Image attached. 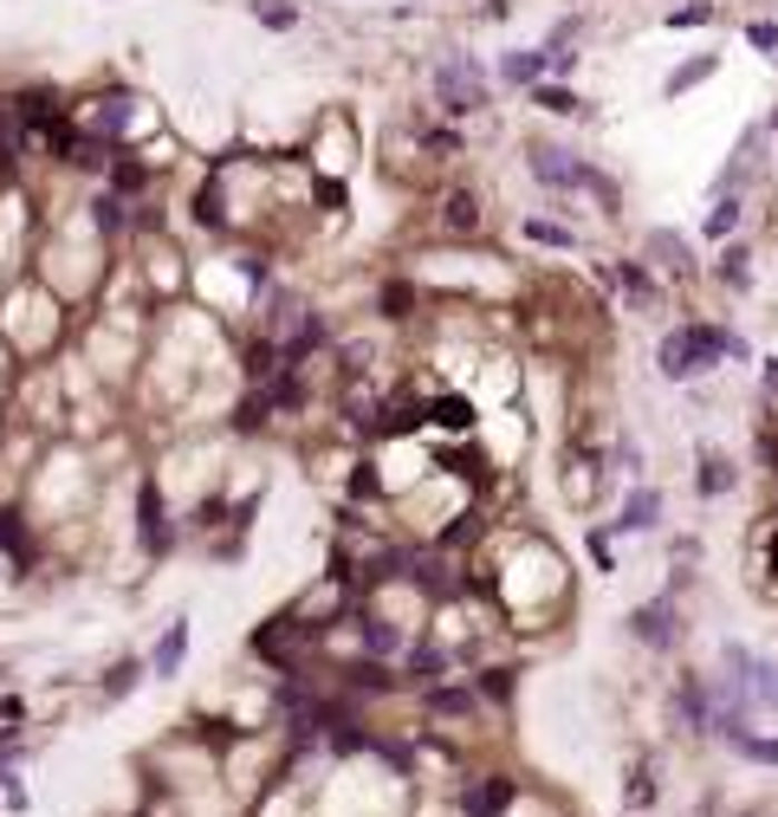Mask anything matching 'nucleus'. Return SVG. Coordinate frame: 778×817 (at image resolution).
<instances>
[{
    "mask_svg": "<svg viewBox=\"0 0 778 817\" xmlns=\"http://www.w3.org/2000/svg\"><path fill=\"white\" fill-rule=\"evenodd\" d=\"M746 357H752V344H746L733 325H720V318H688V325L662 332V344H656V376H662V383H701V376H713L720 364H746Z\"/></svg>",
    "mask_w": 778,
    "mask_h": 817,
    "instance_id": "f257e3e1",
    "label": "nucleus"
},
{
    "mask_svg": "<svg viewBox=\"0 0 778 817\" xmlns=\"http://www.w3.org/2000/svg\"><path fill=\"white\" fill-rule=\"evenodd\" d=\"M429 111L447 117V124H467V117L493 111V72H486V59L474 46H461V39L435 46V59H429Z\"/></svg>",
    "mask_w": 778,
    "mask_h": 817,
    "instance_id": "f03ea898",
    "label": "nucleus"
},
{
    "mask_svg": "<svg viewBox=\"0 0 778 817\" xmlns=\"http://www.w3.org/2000/svg\"><path fill=\"white\" fill-rule=\"evenodd\" d=\"M591 163H597V156H584V149L564 144V137H525V176L552 195L564 222L578 215L571 201H584V176H591Z\"/></svg>",
    "mask_w": 778,
    "mask_h": 817,
    "instance_id": "7ed1b4c3",
    "label": "nucleus"
},
{
    "mask_svg": "<svg viewBox=\"0 0 778 817\" xmlns=\"http://www.w3.org/2000/svg\"><path fill=\"white\" fill-rule=\"evenodd\" d=\"M305 156V169L312 176H351V163H357V124H351V111H318V137L298 149Z\"/></svg>",
    "mask_w": 778,
    "mask_h": 817,
    "instance_id": "20e7f679",
    "label": "nucleus"
},
{
    "mask_svg": "<svg viewBox=\"0 0 778 817\" xmlns=\"http://www.w3.org/2000/svg\"><path fill=\"white\" fill-rule=\"evenodd\" d=\"M630 636L649 649V656H674L681 642H688V623H681V597H668V591H656V597H642L630 610Z\"/></svg>",
    "mask_w": 778,
    "mask_h": 817,
    "instance_id": "39448f33",
    "label": "nucleus"
},
{
    "mask_svg": "<svg viewBox=\"0 0 778 817\" xmlns=\"http://www.w3.org/2000/svg\"><path fill=\"white\" fill-rule=\"evenodd\" d=\"M130 532H137L144 558H169V552H176V539H183V525H176V513H169V500H163L156 474L137 481V520H130Z\"/></svg>",
    "mask_w": 778,
    "mask_h": 817,
    "instance_id": "423d86ee",
    "label": "nucleus"
},
{
    "mask_svg": "<svg viewBox=\"0 0 778 817\" xmlns=\"http://www.w3.org/2000/svg\"><path fill=\"white\" fill-rule=\"evenodd\" d=\"M662 520H668V493L656 481H630L617 520H603V525H610V539H642V532H662Z\"/></svg>",
    "mask_w": 778,
    "mask_h": 817,
    "instance_id": "0eeeda50",
    "label": "nucleus"
},
{
    "mask_svg": "<svg viewBox=\"0 0 778 817\" xmlns=\"http://www.w3.org/2000/svg\"><path fill=\"white\" fill-rule=\"evenodd\" d=\"M422 429L429 435H447V442H474L481 435V408L467 390H435L429 403H422Z\"/></svg>",
    "mask_w": 778,
    "mask_h": 817,
    "instance_id": "6e6552de",
    "label": "nucleus"
},
{
    "mask_svg": "<svg viewBox=\"0 0 778 817\" xmlns=\"http://www.w3.org/2000/svg\"><path fill=\"white\" fill-rule=\"evenodd\" d=\"M525 105L539 117H552V124H597V105L578 91V85H564V78H539L532 91H519Z\"/></svg>",
    "mask_w": 778,
    "mask_h": 817,
    "instance_id": "1a4fd4ad",
    "label": "nucleus"
},
{
    "mask_svg": "<svg viewBox=\"0 0 778 817\" xmlns=\"http://www.w3.org/2000/svg\"><path fill=\"white\" fill-rule=\"evenodd\" d=\"M649 266L662 273V279H695L701 273V260H695V240L681 234V227H649Z\"/></svg>",
    "mask_w": 778,
    "mask_h": 817,
    "instance_id": "9d476101",
    "label": "nucleus"
},
{
    "mask_svg": "<svg viewBox=\"0 0 778 817\" xmlns=\"http://www.w3.org/2000/svg\"><path fill=\"white\" fill-rule=\"evenodd\" d=\"M513 798H519V779H506V772H481V779H467L461 785V817H506L513 811Z\"/></svg>",
    "mask_w": 778,
    "mask_h": 817,
    "instance_id": "9b49d317",
    "label": "nucleus"
},
{
    "mask_svg": "<svg viewBox=\"0 0 778 817\" xmlns=\"http://www.w3.org/2000/svg\"><path fill=\"white\" fill-rule=\"evenodd\" d=\"M610 266H617V293H623L630 312H656V305H668V279L649 260H610Z\"/></svg>",
    "mask_w": 778,
    "mask_h": 817,
    "instance_id": "f8f14e48",
    "label": "nucleus"
},
{
    "mask_svg": "<svg viewBox=\"0 0 778 817\" xmlns=\"http://www.w3.org/2000/svg\"><path fill=\"white\" fill-rule=\"evenodd\" d=\"M486 72H493L500 91H532V85L545 78V52H539V46H500Z\"/></svg>",
    "mask_w": 778,
    "mask_h": 817,
    "instance_id": "ddd939ff",
    "label": "nucleus"
},
{
    "mask_svg": "<svg viewBox=\"0 0 778 817\" xmlns=\"http://www.w3.org/2000/svg\"><path fill=\"white\" fill-rule=\"evenodd\" d=\"M435 222H442V234H481V188H467V183H447L442 195H435Z\"/></svg>",
    "mask_w": 778,
    "mask_h": 817,
    "instance_id": "4468645a",
    "label": "nucleus"
},
{
    "mask_svg": "<svg viewBox=\"0 0 778 817\" xmlns=\"http://www.w3.org/2000/svg\"><path fill=\"white\" fill-rule=\"evenodd\" d=\"M746 215H752V195H713L701 215V240L707 247H727V240H740Z\"/></svg>",
    "mask_w": 778,
    "mask_h": 817,
    "instance_id": "2eb2a0df",
    "label": "nucleus"
},
{
    "mask_svg": "<svg viewBox=\"0 0 778 817\" xmlns=\"http://www.w3.org/2000/svg\"><path fill=\"white\" fill-rule=\"evenodd\" d=\"M720 66H727V52H688L681 66H668V78H662V105H681L688 91H701L707 78H720Z\"/></svg>",
    "mask_w": 778,
    "mask_h": 817,
    "instance_id": "dca6fc26",
    "label": "nucleus"
},
{
    "mask_svg": "<svg viewBox=\"0 0 778 817\" xmlns=\"http://www.w3.org/2000/svg\"><path fill=\"white\" fill-rule=\"evenodd\" d=\"M519 240H525V247H545V254H578V247H584L578 222H564V215H525V222H519Z\"/></svg>",
    "mask_w": 778,
    "mask_h": 817,
    "instance_id": "f3484780",
    "label": "nucleus"
},
{
    "mask_svg": "<svg viewBox=\"0 0 778 817\" xmlns=\"http://www.w3.org/2000/svg\"><path fill=\"white\" fill-rule=\"evenodd\" d=\"M733 486H740L733 454H727V447H701V454H695V500H727Z\"/></svg>",
    "mask_w": 778,
    "mask_h": 817,
    "instance_id": "a211bd4d",
    "label": "nucleus"
},
{
    "mask_svg": "<svg viewBox=\"0 0 778 817\" xmlns=\"http://www.w3.org/2000/svg\"><path fill=\"white\" fill-rule=\"evenodd\" d=\"M188 617H176V623H163V636H156V649H149V681H176L188 662Z\"/></svg>",
    "mask_w": 778,
    "mask_h": 817,
    "instance_id": "6ab92c4d",
    "label": "nucleus"
},
{
    "mask_svg": "<svg viewBox=\"0 0 778 817\" xmlns=\"http://www.w3.org/2000/svg\"><path fill=\"white\" fill-rule=\"evenodd\" d=\"M415 305H422V286H415L408 273L383 279V293H376V318H383V325H408V318H415Z\"/></svg>",
    "mask_w": 778,
    "mask_h": 817,
    "instance_id": "aec40b11",
    "label": "nucleus"
},
{
    "mask_svg": "<svg viewBox=\"0 0 778 817\" xmlns=\"http://www.w3.org/2000/svg\"><path fill=\"white\" fill-rule=\"evenodd\" d=\"M467 688L481 695V707H513V695H519V669H513V662H481Z\"/></svg>",
    "mask_w": 778,
    "mask_h": 817,
    "instance_id": "412c9836",
    "label": "nucleus"
},
{
    "mask_svg": "<svg viewBox=\"0 0 778 817\" xmlns=\"http://www.w3.org/2000/svg\"><path fill=\"white\" fill-rule=\"evenodd\" d=\"M247 20H254L259 33L286 39V33L305 27V7H298V0H247Z\"/></svg>",
    "mask_w": 778,
    "mask_h": 817,
    "instance_id": "4be33fe9",
    "label": "nucleus"
},
{
    "mask_svg": "<svg viewBox=\"0 0 778 817\" xmlns=\"http://www.w3.org/2000/svg\"><path fill=\"white\" fill-rule=\"evenodd\" d=\"M720 20H727V0H681L662 13L668 33H695V27H720Z\"/></svg>",
    "mask_w": 778,
    "mask_h": 817,
    "instance_id": "5701e85b",
    "label": "nucleus"
},
{
    "mask_svg": "<svg viewBox=\"0 0 778 817\" xmlns=\"http://www.w3.org/2000/svg\"><path fill=\"white\" fill-rule=\"evenodd\" d=\"M713 279H720L727 293H752V247H746V240H727L720 260H713Z\"/></svg>",
    "mask_w": 778,
    "mask_h": 817,
    "instance_id": "b1692460",
    "label": "nucleus"
},
{
    "mask_svg": "<svg viewBox=\"0 0 778 817\" xmlns=\"http://www.w3.org/2000/svg\"><path fill=\"white\" fill-rule=\"evenodd\" d=\"M429 713H435V720H474V713H481V695H474L467 681L435 688V695H429Z\"/></svg>",
    "mask_w": 778,
    "mask_h": 817,
    "instance_id": "393cba45",
    "label": "nucleus"
},
{
    "mask_svg": "<svg viewBox=\"0 0 778 817\" xmlns=\"http://www.w3.org/2000/svg\"><path fill=\"white\" fill-rule=\"evenodd\" d=\"M144 675H149V662L117 656L111 669H105V681H98V695H105V701H124V695H137V688H144Z\"/></svg>",
    "mask_w": 778,
    "mask_h": 817,
    "instance_id": "a878e982",
    "label": "nucleus"
},
{
    "mask_svg": "<svg viewBox=\"0 0 778 817\" xmlns=\"http://www.w3.org/2000/svg\"><path fill=\"white\" fill-rule=\"evenodd\" d=\"M584 39H591V13H584V7H564L552 27H545L539 46H584Z\"/></svg>",
    "mask_w": 778,
    "mask_h": 817,
    "instance_id": "bb28decb",
    "label": "nucleus"
},
{
    "mask_svg": "<svg viewBox=\"0 0 778 817\" xmlns=\"http://www.w3.org/2000/svg\"><path fill=\"white\" fill-rule=\"evenodd\" d=\"M656 798H662L656 766H649V759H636V766H630V785H623V805H630V811H656Z\"/></svg>",
    "mask_w": 778,
    "mask_h": 817,
    "instance_id": "cd10ccee",
    "label": "nucleus"
},
{
    "mask_svg": "<svg viewBox=\"0 0 778 817\" xmlns=\"http://www.w3.org/2000/svg\"><path fill=\"white\" fill-rule=\"evenodd\" d=\"M740 39L759 52V59H772V66H778V20H772V13H746V20H740Z\"/></svg>",
    "mask_w": 778,
    "mask_h": 817,
    "instance_id": "c85d7f7f",
    "label": "nucleus"
},
{
    "mask_svg": "<svg viewBox=\"0 0 778 817\" xmlns=\"http://www.w3.org/2000/svg\"><path fill=\"white\" fill-rule=\"evenodd\" d=\"M539 52H545V78L578 85V72H584V46H539Z\"/></svg>",
    "mask_w": 778,
    "mask_h": 817,
    "instance_id": "c756f323",
    "label": "nucleus"
},
{
    "mask_svg": "<svg viewBox=\"0 0 778 817\" xmlns=\"http://www.w3.org/2000/svg\"><path fill=\"white\" fill-rule=\"evenodd\" d=\"M584 552H591L597 578H617V539H610V525H591V532H584Z\"/></svg>",
    "mask_w": 778,
    "mask_h": 817,
    "instance_id": "7c9ffc66",
    "label": "nucleus"
},
{
    "mask_svg": "<svg viewBox=\"0 0 778 817\" xmlns=\"http://www.w3.org/2000/svg\"><path fill=\"white\" fill-rule=\"evenodd\" d=\"M733 752L740 759H752V766H778V734H733Z\"/></svg>",
    "mask_w": 778,
    "mask_h": 817,
    "instance_id": "2f4dec72",
    "label": "nucleus"
},
{
    "mask_svg": "<svg viewBox=\"0 0 778 817\" xmlns=\"http://www.w3.org/2000/svg\"><path fill=\"white\" fill-rule=\"evenodd\" d=\"M610 467H617V474H623V481H642V447H636L630 435H623V442L610 447Z\"/></svg>",
    "mask_w": 778,
    "mask_h": 817,
    "instance_id": "473e14b6",
    "label": "nucleus"
},
{
    "mask_svg": "<svg viewBox=\"0 0 778 817\" xmlns=\"http://www.w3.org/2000/svg\"><path fill=\"white\" fill-rule=\"evenodd\" d=\"M701 558V532H681V539H668V564H695Z\"/></svg>",
    "mask_w": 778,
    "mask_h": 817,
    "instance_id": "72a5a7b5",
    "label": "nucleus"
},
{
    "mask_svg": "<svg viewBox=\"0 0 778 817\" xmlns=\"http://www.w3.org/2000/svg\"><path fill=\"white\" fill-rule=\"evenodd\" d=\"M513 13H519V0H481L474 7V20H486V27H506Z\"/></svg>",
    "mask_w": 778,
    "mask_h": 817,
    "instance_id": "f704fd0d",
    "label": "nucleus"
},
{
    "mask_svg": "<svg viewBox=\"0 0 778 817\" xmlns=\"http://www.w3.org/2000/svg\"><path fill=\"white\" fill-rule=\"evenodd\" d=\"M13 713H20V701H13V695H0V720H13Z\"/></svg>",
    "mask_w": 778,
    "mask_h": 817,
    "instance_id": "c9c22d12",
    "label": "nucleus"
},
{
    "mask_svg": "<svg viewBox=\"0 0 778 817\" xmlns=\"http://www.w3.org/2000/svg\"><path fill=\"white\" fill-rule=\"evenodd\" d=\"M766 124H772V156H778V105L766 111Z\"/></svg>",
    "mask_w": 778,
    "mask_h": 817,
    "instance_id": "e433bc0d",
    "label": "nucleus"
},
{
    "mask_svg": "<svg viewBox=\"0 0 778 817\" xmlns=\"http://www.w3.org/2000/svg\"><path fill=\"white\" fill-rule=\"evenodd\" d=\"M0 675H7V669H0Z\"/></svg>",
    "mask_w": 778,
    "mask_h": 817,
    "instance_id": "4c0bfd02",
    "label": "nucleus"
}]
</instances>
